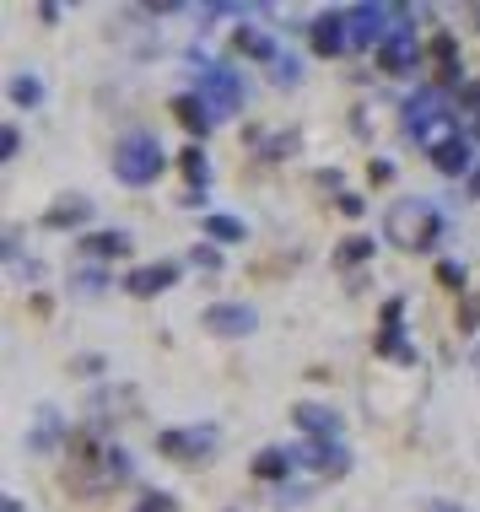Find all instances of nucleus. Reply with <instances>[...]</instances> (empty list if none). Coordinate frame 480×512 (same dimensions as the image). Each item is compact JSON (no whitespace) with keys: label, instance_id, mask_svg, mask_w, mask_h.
Masks as SVG:
<instances>
[{"label":"nucleus","instance_id":"nucleus-10","mask_svg":"<svg viewBox=\"0 0 480 512\" xmlns=\"http://www.w3.org/2000/svg\"><path fill=\"white\" fill-rule=\"evenodd\" d=\"M292 464H308V469H324V475H340V469H351V453L335 448V442H303V448L292 453Z\"/></svg>","mask_w":480,"mask_h":512},{"label":"nucleus","instance_id":"nucleus-8","mask_svg":"<svg viewBox=\"0 0 480 512\" xmlns=\"http://www.w3.org/2000/svg\"><path fill=\"white\" fill-rule=\"evenodd\" d=\"M308 44H313V54H324V60L346 54V44H351V27H346V17H340V11H324V17L308 27Z\"/></svg>","mask_w":480,"mask_h":512},{"label":"nucleus","instance_id":"nucleus-33","mask_svg":"<svg viewBox=\"0 0 480 512\" xmlns=\"http://www.w3.org/2000/svg\"><path fill=\"white\" fill-rule=\"evenodd\" d=\"M475 362H480V351H475Z\"/></svg>","mask_w":480,"mask_h":512},{"label":"nucleus","instance_id":"nucleus-23","mask_svg":"<svg viewBox=\"0 0 480 512\" xmlns=\"http://www.w3.org/2000/svg\"><path fill=\"white\" fill-rule=\"evenodd\" d=\"M11 98H17L22 108H33V103H44V87H38L33 76H17V81H11Z\"/></svg>","mask_w":480,"mask_h":512},{"label":"nucleus","instance_id":"nucleus-22","mask_svg":"<svg viewBox=\"0 0 480 512\" xmlns=\"http://www.w3.org/2000/svg\"><path fill=\"white\" fill-rule=\"evenodd\" d=\"M205 232L222 238V243H243V221L238 216H211V221H205Z\"/></svg>","mask_w":480,"mask_h":512},{"label":"nucleus","instance_id":"nucleus-12","mask_svg":"<svg viewBox=\"0 0 480 512\" xmlns=\"http://www.w3.org/2000/svg\"><path fill=\"white\" fill-rule=\"evenodd\" d=\"M400 313H405V302H400V297H394L389 308H383V329H378V351H383V356H400V362H410V356H416V351H410V345H405Z\"/></svg>","mask_w":480,"mask_h":512},{"label":"nucleus","instance_id":"nucleus-1","mask_svg":"<svg viewBox=\"0 0 480 512\" xmlns=\"http://www.w3.org/2000/svg\"><path fill=\"white\" fill-rule=\"evenodd\" d=\"M383 238L410 248V254H421V248H432L443 238V211L427 200H394L389 216H383Z\"/></svg>","mask_w":480,"mask_h":512},{"label":"nucleus","instance_id":"nucleus-28","mask_svg":"<svg viewBox=\"0 0 480 512\" xmlns=\"http://www.w3.org/2000/svg\"><path fill=\"white\" fill-rule=\"evenodd\" d=\"M108 453H114V459H108V469H114V475H130V469H135V459H130L125 448H108Z\"/></svg>","mask_w":480,"mask_h":512},{"label":"nucleus","instance_id":"nucleus-20","mask_svg":"<svg viewBox=\"0 0 480 512\" xmlns=\"http://www.w3.org/2000/svg\"><path fill=\"white\" fill-rule=\"evenodd\" d=\"M286 469H292V453H286V448H265V453L254 459V475H259V480H281Z\"/></svg>","mask_w":480,"mask_h":512},{"label":"nucleus","instance_id":"nucleus-18","mask_svg":"<svg viewBox=\"0 0 480 512\" xmlns=\"http://www.w3.org/2000/svg\"><path fill=\"white\" fill-rule=\"evenodd\" d=\"M87 211H92V205H87V195H76V200H60V205H54V211L44 216V227H76V221H87Z\"/></svg>","mask_w":480,"mask_h":512},{"label":"nucleus","instance_id":"nucleus-11","mask_svg":"<svg viewBox=\"0 0 480 512\" xmlns=\"http://www.w3.org/2000/svg\"><path fill=\"white\" fill-rule=\"evenodd\" d=\"M292 421H297V432H308L313 442H335L340 437V415L324 410V405H297Z\"/></svg>","mask_w":480,"mask_h":512},{"label":"nucleus","instance_id":"nucleus-14","mask_svg":"<svg viewBox=\"0 0 480 512\" xmlns=\"http://www.w3.org/2000/svg\"><path fill=\"white\" fill-rule=\"evenodd\" d=\"M173 114H178V124H184V130L189 135H205V130H211V108H205L200 103V92H184V98H173Z\"/></svg>","mask_w":480,"mask_h":512},{"label":"nucleus","instance_id":"nucleus-15","mask_svg":"<svg viewBox=\"0 0 480 512\" xmlns=\"http://www.w3.org/2000/svg\"><path fill=\"white\" fill-rule=\"evenodd\" d=\"M178 168H184V178H189V205H200V195H205V178H211V168H205V151L200 146H189L184 157H178Z\"/></svg>","mask_w":480,"mask_h":512},{"label":"nucleus","instance_id":"nucleus-2","mask_svg":"<svg viewBox=\"0 0 480 512\" xmlns=\"http://www.w3.org/2000/svg\"><path fill=\"white\" fill-rule=\"evenodd\" d=\"M114 173L125 178V184H152V178L162 173V146L152 141V135H130V141L119 146V157H114Z\"/></svg>","mask_w":480,"mask_h":512},{"label":"nucleus","instance_id":"nucleus-25","mask_svg":"<svg viewBox=\"0 0 480 512\" xmlns=\"http://www.w3.org/2000/svg\"><path fill=\"white\" fill-rule=\"evenodd\" d=\"M276 81H281V87H292V81H297V60H292V54H281V60H276Z\"/></svg>","mask_w":480,"mask_h":512},{"label":"nucleus","instance_id":"nucleus-29","mask_svg":"<svg viewBox=\"0 0 480 512\" xmlns=\"http://www.w3.org/2000/svg\"><path fill=\"white\" fill-rule=\"evenodd\" d=\"M0 157H17V130H11V124L0 130Z\"/></svg>","mask_w":480,"mask_h":512},{"label":"nucleus","instance_id":"nucleus-9","mask_svg":"<svg viewBox=\"0 0 480 512\" xmlns=\"http://www.w3.org/2000/svg\"><path fill=\"white\" fill-rule=\"evenodd\" d=\"M173 281H178V265H173V259H168V265H141V270L125 275V292H130V297H157V292H168Z\"/></svg>","mask_w":480,"mask_h":512},{"label":"nucleus","instance_id":"nucleus-3","mask_svg":"<svg viewBox=\"0 0 480 512\" xmlns=\"http://www.w3.org/2000/svg\"><path fill=\"white\" fill-rule=\"evenodd\" d=\"M200 103L211 108V119H232V114L243 108L238 76L222 71V65H205V71H200Z\"/></svg>","mask_w":480,"mask_h":512},{"label":"nucleus","instance_id":"nucleus-16","mask_svg":"<svg viewBox=\"0 0 480 512\" xmlns=\"http://www.w3.org/2000/svg\"><path fill=\"white\" fill-rule=\"evenodd\" d=\"M427 157H432V168H437V173H448V178H459L464 168H470V146H464V141H448V146L427 151Z\"/></svg>","mask_w":480,"mask_h":512},{"label":"nucleus","instance_id":"nucleus-13","mask_svg":"<svg viewBox=\"0 0 480 512\" xmlns=\"http://www.w3.org/2000/svg\"><path fill=\"white\" fill-rule=\"evenodd\" d=\"M432 119H443V92H437V87H421L416 98L405 103V124H410V135H416L421 124H432Z\"/></svg>","mask_w":480,"mask_h":512},{"label":"nucleus","instance_id":"nucleus-5","mask_svg":"<svg viewBox=\"0 0 480 512\" xmlns=\"http://www.w3.org/2000/svg\"><path fill=\"white\" fill-rule=\"evenodd\" d=\"M157 448L168 459H205V453H216V426H173L157 437Z\"/></svg>","mask_w":480,"mask_h":512},{"label":"nucleus","instance_id":"nucleus-31","mask_svg":"<svg viewBox=\"0 0 480 512\" xmlns=\"http://www.w3.org/2000/svg\"><path fill=\"white\" fill-rule=\"evenodd\" d=\"M437 275H443L448 286H464V270H459V265H443V270H437Z\"/></svg>","mask_w":480,"mask_h":512},{"label":"nucleus","instance_id":"nucleus-30","mask_svg":"<svg viewBox=\"0 0 480 512\" xmlns=\"http://www.w3.org/2000/svg\"><path fill=\"white\" fill-rule=\"evenodd\" d=\"M76 292H103V275H98V270H87V275L76 281Z\"/></svg>","mask_w":480,"mask_h":512},{"label":"nucleus","instance_id":"nucleus-24","mask_svg":"<svg viewBox=\"0 0 480 512\" xmlns=\"http://www.w3.org/2000/svg\"><path fill=\"white\" fill-rule=\"evenodd\" d=\"M54 437H60V415L44 410V421H38V432H33V448H49Z\"/></svg>","mask_w":480,"mask_h":512},{"label":"nucleus","instance_id":"nucleus-6","mask_svg":"<svg viewBox=\"0 0 480 512\" xmlns=\"http://www.w3.org/2000/svg\"><path fill=\"white\" fill-rule=\"evenodd\" d=\"M394 11L389 6H351L346 11V27H351V44H383L394 33Z\"/></svg>","mask_w":480,"mask_h":512},{"label":"nucleus","instance_id":"nucleus-21","mask_svg":"<svg viewBox=\"0 0 480 512\" xmlns=\"http://www.w3.org/2000/svg\"><path fill=\"white\" fill-rule=\"evenodd\" d=\"M367 254H373V238H351V243H340V248H335V270H351V265H362Z\"/></svg>","mask_w":480,"mask_h":512},{"label":"nucleus","instance_id":"nucleus-17","mask_svg":"<svg viewBox=\"0 0 480 512\" xmlns=\"http://www.w3.org/2000/svg\"><path fill=\"white\" fill-rule=\"evenodd\" d=\"M238 49L249 54V60H270V65L281 60L276 44H270V33H259V27H243V33H238Z\"/></svg>","mask_w":480,"mask_h":512},{"label":"nucleus","instance_id":"nucleus-19","mask_svg":"<svg viewBox=\"0 0 480 512\" xmlns=\"http://www.w3.org/2000/svg\"><path fill=\"white\" fill-rule=\"evenodd\" d=\"M130 232H92V238H81V248L87 254H130Z\"/></svg>","mask_w":480,"mask_h":512},{"label":"nucleus","instance_id":"nucleus-7","mask_svg":"<svg viewBox=\"0 0 480 512\" xmlns=\"http://www.w3.org/2000/svg\"><path fill=\"white\" fill-rule=\"evenodd\" d=\"M205 329H211V335H254L259 313L249 302H216V308H205Z\"/></svg>","mask_w":480,"mask_h":512},{"label":"nucleus","instance_id":"nucleus-32","mask_svg":"<svg viewBox=\"0 0 480 512\" xmlns=\"http://www.w3.org/2000/svg\"><path fill=\"white\" fill-rule=\"evenodd\" d=\"M470 195H480V173H475V178H470Z\"/></svg>","mask_w":480,"mask_h":512},{"label":"nucleus","instance_id":"nucleus-27","mask_svg":"<svg viewBox=\"0 0 480 512\" xmlns=\"http://www.w3.org/2000/svg\"><path fill=\"white\" fill-rule=\"evenodd\" d=\"M195 265H200V270H216V265H222V254H216L211 243H200V248H195Z\"/></svg>","mask_w":480,"mask_h":512},{"label":"nucleus","instance_id":"nucleus-26","mask_svg":"<svg viewBox=\"0 0 480 512\" xmlns=\"http://www.w3.org/2000/svg\"><path fill=\"white\" fill-rule=\"evenodd\" d=\"M135 512H173V496H162V491H152V496H146V502L135 507Z\"/></svg>","mask_w":480,"mask_h":512},{"label":"nucleus","instance_id":"nucleus-4","mask_svg":"<svg viewBox=\"0 0 480 512\" xmlns=\"http://www.w3.org/2000/svg\"><path fill=\"white\" fill-rule=\"evenodd\" d=\"M405 17H410V11H405V6H394V33L378 44V65H383L389 76H405V71H416V65H421L416 38H410V22H405Z\"/></svg>","mask_w":480,"mask_h":512}]
</instances>
